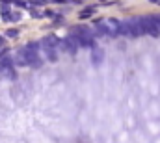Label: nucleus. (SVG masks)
Returning a JSON list of instances; mask_svg holds the SVG:
<instances>
[{
  "label": "nucleus",
  "mask_w": 160,
  "mask_h": 143,
  "mask_svg": "<svg viewBox=\"0 0 160 143\" xmlns=\"http://www.w3.org/2000/svg\"><path fill=\"white\" fill-rule=\"evenodd\" d=\"M140 24H142L143 34H149V36H153V37L160 36V30H158V26L155 24L153 17H140Z\"/></svg>",
  "instance_id": "obj_1"
},
{
  "label": "nucleus",
  "mask_w": 160,
  "mask_h": 143,
  "mask_svg": "<svg viewBox=\"0 0 160 143\" xmlns=\"http://www.w3.org/2000/svg\"><path fill=\"white\" fill-rule=\"evenodd\" d=\"M58 47L63 50V52H67V54H77V50H78V43L73 39V37H65V39H60V43H58Z\"/></svg>",
  "instance_id": "obj_2"
},
{
  "label": "nucleus",
  "mask_w": 160,
  "mask_h": 143,
  "mask_svg": "<svg viewBox=\"0 0 160 143\" xmlns=\"http://www.w3.org/2000/svg\"><path fill=\"white\" fill-rule=\"evenodd\" d=\"M102 62H104V50L99 48V47H93V50H91V63L95 67H99Z\"/></svg>",
  "instance_id": "obj_3"
},
{
  "label": "nucleus",
  "mask_w": 160,
  "mask_h": 143,
  "mask_svg": "<svg viewBox=\"0 0 160 143\" xmlns=\"http://www.w3.org/2000/svg\"><path fill=\"white\" fill-rule=\"evenodd\" d=\"M13 63L19 65V67H26L28 65V60H26V48H21L13 54Z\"/></svg>",
  "instance_id": "obj_4"
},
{
  "label": "nucleus",
  "mask_w": 160,
  "mask_h": 143,
  "mask_svg": "<svg viewBox=\"0 0 160 143\" xmlns=\"http://www.w3.org/2000/svg\"><path fill=\"white\" fill-rule=\"evenodd\" d=\"M58 43H60V39H56L54 36H47V37H43L41 47L43 48H54V50H58Z\"/></svg>",
  "instance_id": "obj_5"
},
{
  "label": "nucleus",
  "mask_w": 160,
  "mask_h": 143,
  "mask_svg": "<svg viewBox=\"0 0 160 143\" xmlns=\"http://www.w3.org/2000/svg\"><path fill=\"white\" fill-rule=\"evenodd\" d=\"M43 50H45V56L48 62H58V50H54V48H43Z\"/></svg>",
  "instance_id": "obj_6"
},
{
  "label": "nucleus",
  "mask_w": 160,
  "mask_h": 143,
  "mask_svg": "<svg viewBox=\"0 0 160 143\" xmlns=\"http://www.w3.org/2000/svg\"><path fill=\"white\" fill-rule=\"evenodd\" d=\"M93 11H95L93 7H88V9H84V11H80V13H78V17H80V19H86V17H91V15H93Z\"/></svg>",
  "instance_id": "obj_7"
},
{
  "label": "nucleus",
  "mask_w": 160,
  "mask_h": 143,
  "mask_svg": "<svg viewBox=\"0 0 160 143\" xmlns=\"http://www.w3.org/2000/svg\"><path fill=\"white\" fill-rule=\"evenodd\" d=\"M6 36H8V37H17V36H19V32H17V30H8V32H6Z\"/></svg>",
  "instance_id": "obj_8"
},
{
  "label": "nucleus",
  "mask_w": 160,
  "mask_h": 143,
  "mask_svg": "<svg viewBox=\"0 0 160 143\" xmlns=\"http://www.w3.org/2000/svg\"><path fill=\"white\" fill-rule=\"evenodd\" d=\"M153 21H155V24L158 26V30H160V15H153Z\"/></svg>",
  "instance_id": "obj_9"
},
{
  "label": "nucleus",
  "mask_w": 160,
  "mask_h": 143,
  "mask_svg": "<svg viewBox=\"0 0 160 143\" xmlns=\"http://www.w3.org/2000/svg\"><path fill=\"white\" fill-rule=\"evenodd\" d=\"M15 6H19V7H26L28 4H26V2H15Z\"/></svg>",
  "instance_id": "obj_10"
},
{
  "label": "nucleus",
  "mask_w": 160,
  "mask_h": 143,
  "mask_svg": "<svg viewBox=\"0 0 160 143\" xmlns=\"http://www.w3.org/2000/svg\"><path fill=\"white\" fill-rule=\"evenodd\" d=\"M0 45H2V36H0Z\"/></svg>",
  "instance_id": "obj_11"
}]
</instances>
